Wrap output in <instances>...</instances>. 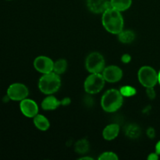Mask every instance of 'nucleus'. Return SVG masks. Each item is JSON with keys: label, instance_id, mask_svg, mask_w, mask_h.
<instances>
[{"label": "nucleus", "instance_id": "0eeeda50", "mask_svg": "<svg viewBox=\"0 0 160 160\" xmlns=\"http://www.w3.org/2000/svg\"><path fill=\"white\" fill-rule=\"evenodd\" d=\"M29 90L25 84L21 83H14L9 85L7 89V96L12 101H22L28 98Z\"/></svg>", "mask_w": 160, "mask_h": 160}, {"label": "nucleus", "instance_id": "4468645a", "mask_svg": "<svg viewBox=\"0 0 160 160\" xmlns=\"http://www.w3.org/2000/svg\"><path fill=\"white\" fill-rule=\"evenodd\" d=\"M34 126L36 128L42 131H46L50 128V122L45 116L42 114H37L35 117L33 118Z\"/></svg>", "mask_w": 160, "mask_h": 160}, {"label": "nucleus", "instance_id": "2eb2a0df", "mask_svg": "<svg viewBox=\"0 0 160 160\" xmlns=\"http://www.w3.org/2000/svg\"><path fill=\"white\" fill-rule=\"evenodd\" d=\"M132 4V0H110V5L113 9L123 12L129 9Z\"/></svg>", "mask_w": 160, "mask_h": 160}, {"label": "nucleus", "instance_id": "6e6552de", "mask_svg": "<svg viewBox=\"0 0 160 160\" xmlns=\"http://www.w3.org/2000/svg\"><path fill=\"white\" fill-rule=\"evenodd\" d=\"M34 67L37 71L42 74L51 73L53 71L54 62L48 56H38L34 61Z\"/></svg>", "mask_w": 160, "mask_h": 160}, {"label": "nucleus", "instance_id": "a878e982", "mask_svg": "<svg viewBox=\"0 0 160 160\" xmlns=\"http://www.w3.org/2000/svg\"><path fill=\"white\" fill-rule=\"evenodd\" d=\"M61 102H62V106H69V105L70 104L71 100H70V98H68V97H66V98H62V99L61 100Z\"/></svg>", "mask_w": 160, "mask_h": 160}, {"label": "nucleus", "instance_id": "dca6fc26", "mask_svg": "<svg viewBox=\"0 0 160 160\" xmlns=\"http://www.w3.org/2000/svg\"><path fill=\"white\" fill-rule=\"evenodd\" d=\"M117 35H118L119 41L123 44H130L134 42L135 39V34L132 31H129V30H126V31L123 30Z\"/></svg>", "mask_w": 160, "mask_h": 160}, {"label": "nucleus", "instance_id": "ddd939ff", "mask_svg": "<svg viewBox=\"0 0 160 160\" xmlns=\"http://www.w3.org/2000/svg\"><path fill=\"white\" fill-rule=\"evenodd\" d=\"M60 106H62L61 100L59 101L56 97L51 95H48V96L44 98L43 101L42 102V109L46 111L55 110Z\"/></svg>", "mask_w": 160, "mask_h": 160}, {"label": "nucleus", "instance_id": "412c9836", "mask_svg": "<svg viewBox=\"0 0 160 160\" xmlns=\"http://www.w3.org/2000/svg\"><path fill=\"white\" fill-rule=\"evenodd\" d=\"M99 160H117L119 159V157L116 153L112 152H105L102 153L101 156L98 157Z\"/></svg>", "mask_w": 160, "mask_h": 160}, {"label": "nucleus", "instance_id": "f8f14e48", "mask_svg": "<svg viewBox=\"0 0 160 160\" xmlns=\"http://www.w3.org/2000/svg\"><path fill=\"white\" fill-rule=\"evenodd\" d=\"M120 133V126L117 123L107 125L102 131V137L106 141H112L117 138Z\"/></svg>", "mask_w": 160, "mask_h": 160}, {"label": "nucleus", "instance_id": "423d86ee", "mask_svg": "<svg viewBox=\"0 0 160 160\" xmlns=\"http://www.w3.org/2000/svg\"><path fill=\"white\" fill-rule=\"evenodd\" d=\"M85 67L91 73H102L105 69V59L102 55L97 52H93L87 56Z\"/></svg>", "mask_w": 160, "mask_h": 160}, {"label": "nucleus", "instance_id": "9d476101", "mask_svg": "<svg viewBox=\"0 0 160 160\" xmlns=\"http://www.w3.org/2000/svg\"><path fill=\"white\" fill-rule=\"evenodd\" d=\"M105 81L109 83H116L120 81L123 78V70L117 66H109L105 67L102 72Z\"/></svg>", "mask_w": 160, "mask_h": 160}, {"label": "nucleus", "instance_id": "5701e85b", "mask_svg": "<svg viewBox=\"0 0 160 160\" xmlns=\"http://www.w3.org/2000/svg\"><path fill=\"white\" fill-rule=\"evenodd\" d=\"M121 61L123 63H129L131 61V56L129 54L126 53L121 56Z\"/></svg>", "mask_w": 160, "mask_h": 160}, {"label": "nucleus", "instance_id": "6ab92c4d", "mask_svg": "<svg viewBox=\"0 0 160 160\" xmlns=\"http://www.w3.org/2000/svg\"><path fill=\"white\" fill-rule=\"evenodd\" d=\"M67 69V62L66 59H60L54 62V67H53V72L57 74H62L66 72Z\"/></svg>", "mask_w": 160, "mask_h": 160}, {"label": "nucleus", "instance_id": "c756f323", "mask_svg": "<svg viewBox=\"0 0 160 160\" xmlns=\"http://www.w3.org/2000/svg\"><path fill=\"white\" fill-rule=\"evenodd\" d=\"M8 1H9V0H8Z\"/></svg>", "mask_w": 160, "mask_h": 160}, {"label": "nucleus", "instance_id": "9b49d317", "mask_svg": "<svg viewBox=\"0 0 160 160\" xmlns=\"http://www.w3.org/2000/svg\"><path fill=\"white\" fill-rule=\"evenodd\" d=\"M87 6L93 13H103L105 10L112 7L108 0H87Z\"/></svg>", "mask_w": 160, "mask_h": 160}, {"label": "nucleus", "instance_id": "393cba45", "mask_svg": "<svg viewBox=\"0 0 160 160\" xmlns=\"http://www.w3.org/2000/svg\"><path fill=\"white\" fill-rule=\"evenodd\" d=\"M159 154H157L156 152H153V153H150L149 156H148V160H158L159 159Z\"/></svg>", "mask_w": 160, "mask_h": 160}, {"label": "nucleus", "instance_id": "aec40b11", "mask_svg": "<svg viewBox=\"0 0 160 160\" xmlns=\"http://www.w3.org/2000/svg\"><path fill=\"white\" fill-rule=\"evenodd\" d=\"M120 92L123 97L134 96L137 93V90H136L135 88L130 85H126L121 87L120 89Z\"/></svg>", "mask_w": 160, "mask_h": 160}, {"label": "nucleus", "instance_id": "f03ea898", "mask_svg": "<svg viewBox=\"0 0 160 160\" xmlns=\"http://www.w3.org/2000/svg\"><path fill=\"white\" fill-rule=\"evenodd\" d=\"M123 102V96L120 90L111 88L106 91L101 99V106L104 111L114 112L118 110Z\"/></svg>", "mask_w": 160, "mask_h": 160}, {"label": "nucleus", "instance_id": "39448f33", "mask_svg": "<svg viewBox=\"0 0 160 160\" xmlns=\"http://www.w3.org/2000/svg\"><path fill=\"white\" fill-rule=\"evenodd\" d=\"M105 82L106 81L102 73H91L84 81V90L88 94L95 95L102 90Z\"/></svg>", "mask_w": 160, "mask_h": 160}, {"label": "nucleus", "instance_id": "4be33fe9", "mask_svg": "<svg viewBox=\"0 0 160 160\" xmlns=\"http://www.w3.org/2000/svg\"><path fill=\"white\" fill-rule=\"evenodd\" d=\"M146 94H147V96H148L150 99H154L156 96L154 87L146 88Z\"/></svg>", "mask_w": 160, "mask_h": 160}, {"label": "nucleus", "instance_id": "f257e3e1", "mask_svg": "<svg viewBox=\"0 0 160 160\" xmlns=\"http://www.w3.org/2000/svg\"><path fill=\"white\" fill-rule=\"evenodd\" d=\"M102 23L108 32L113 34H118L121 32L124 26V20L121 12L112 7L104 11L102 17Z\"/></svg>", "mask_w": 160, "mask_h": 160}, {"label": "nucleus", "instance_id": "bb28decb", "mask_svg": "<svg viewBox=\"0 0 160 160\" xmlns=\"http://www.w3.org/2000/svg\"><path fill=\"white\" fill-rule=\"evenodd\" d=\"M156 152L160 155V141H159L156 145Z\"/></svg>", "mask_w": 160, "mask_h": 160}, {"label": "nucleus", "instance_id": "cd10ccee", "mask_svg": "<svg viewBox=\"0 0 160 160\" xmlns=\"http://www.w3.org/2000/svg\"><path fill=\"white\" fill-rule=\"evenodd\" d=\"M80 159H89V160H92L93 159L91 157H88V156H84V157H81Z\"/></svg>", "mask_w": 160, "mask_h": 160}, {"label": "nucleus", "instance_id": "f3484780", "mask_svg": "<svg viewBox=\"0 0 160 160\" xmlns=\"http://www.w3.org/2000/svg\"><path fill=\"white\" fill-rule=\"evenodd\" d=\"M90 145L87 139L82 138L78 140L74 145V150L78 154H85L89 151Z\"/></svg>", "mask_w": 160, "mask_h": 160}, {"label": "nucleus", "instance_id": "7ed1b4c3", "mask_svg": "<svg viewBox=\"0 0 160 160\" xmlns=\"http://www.w3.org/2000/svg\"><path fill=\"white\" fill-rule=\"evenodd\" d=\"M61 87V79L55 72L45 73L38 81V88L45 95H52L59 91Z\"/></svg>", "mask_w": 160, "mask_h": 160}, {"label": "nucleus", "instance_id": "a211bd4d", "mask_svg": "<svg viewBox=\"0 0 160 160\" xmlns=\"http://www.w3.org/2000/svg\"><path fill=\"white\" fill-rule=\"evenodd\" d=\"M125 134L131 139L138 138L141 134V128L136 124H129L125 128Z\"/></svg>", "mask_w": 160, "mask_h": 160}, {"label": "nucleus", "instance_id": "c85d7f7f", "mask_svg": "<svg viewBox=\"0 0 160 160\" xmlns=\"http://www.w3.org/2000/svg\"><path fill=\"white\" fill-rule=\"evenodd\" d=\"M158 83L160 84V70L159 73H158Z\"/></svg>", "mask_w": 160, "mask_h": 160}, {"label": "nucleus", "instance_id": "20e7f679", "mask_svg": "<svg viewBox=\"0 0 160 160\" xmlns=\"http://www.w3.org/2000/svg\"><path fill=\"white\" fill-rule=\"evenodd\" d=\"M139 82L145 88L155 87L158 83V73L149 66L142 67L138 73Z\"/></svg>", "mask_w": 160, "mask_h": 160}, {"label": "nucleus", "instance_id": "b1692460", "mask_svg": "<svg viewBox=\"0 0 160 160\" xmlns=\"http://www.w3.org/2000/svg\"><path fill=\"white\" fill-rule=\"evenodd\" d=\"M147 136H148L149 138H154L155 136H156V131H155V129L152 128H148L146 131Z\"/></svg>", "mask_w": 160, "mask_h": 160}, {"label": "nucleus", "instance_id": "1a4fd4ad", "mask_svg": "<svg viewBox=\"0 0 160 160\" xmlns=\"http://www.w3.org/2000/svg\"><path fill=\"white\" fill-rule=\"evenodd\" d=\"M20 109L23 115L28 118H34L38 114V106L37 103L30 98H24L20 101Z\"/></svg>", "mask_w": 160, "mask_h": 160}]
</instances>
